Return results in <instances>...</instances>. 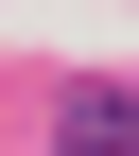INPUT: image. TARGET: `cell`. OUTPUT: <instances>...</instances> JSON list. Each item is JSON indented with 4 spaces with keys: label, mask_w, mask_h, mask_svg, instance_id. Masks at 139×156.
<instances>
[{
    "label": "cell",
    "mask_w": 139,
    "mask_h": 156,
    "mask_svg": "<svg viewBox=\"0 0 139 156\" xmlns=\"http://www.w3.org/2000/svg\"><path fill=\"white\" fill-rule=\"evenodd\" d=\"M70 156H139V87H87L70 104Z\"/></svg>",
    "instance_id": "obj_1"
}]
</instances>
